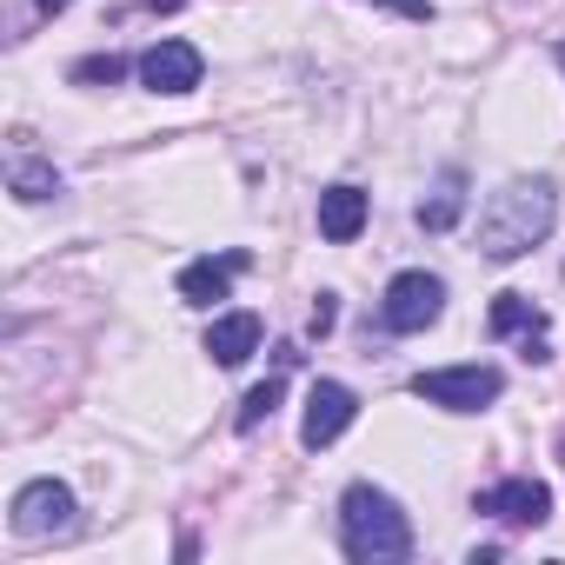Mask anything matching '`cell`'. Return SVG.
Instances as JSON below:
<instances>
[{"label": "cell", "instance_id": "obj_1", "mask_svg": "<svg viewBox=\"0 0 565 565\" xmlns=\"http://www.w3.org/2000/svg\"><path fill=\"white\" fill-rule=\"evenodd\" d=\"M552 220H558V193H552V180H512V186H499L492 200H486V213H479V253L486 259H525L545 233H552Z\"/></svg>", "mask_w": 565, "mask_h": 565}, {"label": "cell", "instance_id": "obj_2", "mask_svg": "<svg viewBox=\"0 0 565 565\" xmlns=\"http://www.w3.org/2000/svg\"><path fill=\"white\" fill-rule=\"evenodd\" d=\"M340 545L360 565H393V558L413 552V525H406V512H399L393 492L347 486V499H340Z\"/></svg>", "mask_w": 565, "mask_h": 565}, {"label": "cell", "instance_id": "obj_3", "mask_svg": "<svg viewBox=\"0 0 565 565\" xmlns=\"http://www.w3.org/2000/svg\"><path fill=\"white\" fill-rule=\"evenodd\" d=\"M413 393L446 413H486L505 393V380H499V366H439V373H419Z\"/></svg>", "mask_w": 565, "mask_h": 565}, {"label": "cell", "instance_id": "obj_4", "mask_svg": "<svg viewBox=\"0 0 565 565\" xmlns=\"http://www.w3.org/2000/svg\"><path fill=\"white\" fill-rule=\"evenodd\" d=\"M446 313V279L439 273H399L386 300H380V327L386 333H426Z\"/></svg>", "mask_w": 565, "mask_h": 565}, {"label": "cell", "instance_id": "obj_5", "mask_svg": "<svg viewBox=\"0 0 565 565\" xmlns=\"http://www.w3.org/2000/svg\"><path fill=\"white\" fill-rule=\"evenodd\" d=\"M14 539H47V532H74V492L61 479H34L14 492Z\"/></svg>", "mask_w": 565, "mask_h": 565}, {"label": "cell", "instance_id": "obj_6", "mask_svg": "<svg viewBox=\"0 0 565 565\" xmlns=\"http://www.w3.org/2000/svg\"><path fill=\"white\" fill-rule=\"evenodd\" d=\"M200 74H206V61H200L193 41H153V47L140 54V81H147L153 94H193Z\"/></svg>", "mask_w": 565, "mask_h": 565}, {"label": "cell", "instance_id": "obj_7", "mask_svg": "<svg viewBox=\"0 0 565 565\" xmlns=\"http://www.w3.org/2000/svg\"><path fill=\"white\" fill-rule=\"evenodd\" d=\"M353 413H360V399H353L340 380H320V386L307 393V419H300V439L320 452V446H333V439L353 426Z\"/></svg>", "mask_w": 565, "mask_h": 565}, {"label": "cell", "instance_id": "obj_8", "mask_svg": "<svg viewBox=\"0 0 565 565\" xmlns=\"http://www.w3.org/2000/svg\"><path fill=\"white\" fill-rule=\"evenodd\" d=\"M479 512H492L505 525H545L552 519V492H545V479H499L479 499Z\"/></svg>", "mask_w": 565, "mask_h": 565}, {"label": "cell", "instance_id": "obj_9", "mask_svg": "<svg viewBox=\"0 0 565 565\" xmlns=\"http://www.w3.org/2000/svg\"><path fill=\"white\" fill-rule=\"evenodd\" d=\"M233 273H246V253H226V259H193L180 273V300L186 307H213L233 294Z\"/></svg>", "mask_w": 565, "mask_h": 565}, {"label": "cell", "instance_id": "obj_10", "mask_svg": "<svg viewBox=\"0 0 565 565\" xmlns=\"http://www.w3.org/2000/svg\"><path fill=\"white\" fill-rule=\"evenodd\" d=\"M320 233H327L333 246L360 239V233H366V193H360V186H327V193H320Z\"/></svg>", "mask_w": 565, "mask_h": 565}, {"label": "cell", "instance_id": "obj_11", "mask_svg": "<svg viewBox=\"0 0 565 565\" xmlns=\"http://www.w3.org/2000/svg\"><path fill=\"white\" fill-rule=\"evenodd\" d=\"M253 347H259V320H253V313H226V320H213V333H206L213 366H239V360H253Z\"/></svg>", "mask_w": 565, "mask_h": 565}, {"label": "cell", "instance_id": "obj_12", "mask_svg": "<svg viewBox=\"0 0 565 565\" xmlns=\"http://www.w3.org/2000/svg\"><path fill=\"white\" fill-rule=\"evenodd\" d=\"M459 213H466V180L446 173V180L433 186V200H419V226H426V233H446Z\"/></svg>", "mask_w": 565, "mask_h": 565}, {"label": "cell", "instance_id": "obj_13", "mask_svg": "<svg viewBox=\"0 0 565 565\" xmlns=\"http://www.w3.org/2000/svg\"><path fill=\"white\" fill-rule=\"evenodd\" d=\"M54 193H61L54 160H21L14 167V200H54Z\"/></svg>", "mask_w": 565, "mask_h": 565}, {"label": "cell", "instance_id": "obj_14", "mask_svg": "<svg viewBox=\"0 0 565 565\" xmlns=\"http://www.w3.org/2000/svg\"><path fill=\"white\" fill-rule=\"evenodd\" d=\"M525 327H545V313L525 294H499L492 300V333H525Z\"/></svg>", "mask_w": 565, "mask_h": 565}, {"label": "cell", "instance_id": "obj_15", "mask_svg": "<svg viewBox=\"0 0 565 565\" xmlns=\"http://www.w3.org/2000/svg\"><path fill=\"white\" fill-rule=\"evenodd\" d=\"M279 399H287V380H266V386H253V393H246V406H239V433L266 426V419L279 413Z\"/></svg>", "mask_w": 565, "mask_h": 565}, {"label": "cell", "instance_id": "obj_16", "mask_svg": "<svg viewBox=\"0 0 565 565\" xmlns=\"http://www.w3.org/2000/svg\"><path fill=\"white\" fill-rule=\"evenodd\" d=\"M120 74H127V61H120V54H87V61L74 67V81H81V87H114Z\"/></svg>", "mask_w": 565, "mask_h": 565}, {"label": "cell", "instance_id": "obj_17", "mask_svg": "<svg viewBox=\"0 0 565 565\" xmlns=\"http://www.w3.org/2000/svg\"><path fill=\"white\" fill-rule=\"evenodd\" d=\"M380 8H393V14H406V21H433V0H380Z\"/></svg>", "mask_w": 565, "mask_h": 565}, {"label": "cell", "instance_id": "obj_18", "mask_svg": "<svg viewBox=\"0 0 565 565\" xmlns=\"http://www.w3.org/2000/svg\"><path fill=\"white\" fill-rule=\"evenodd\" d=\"M34 8H41V14H61V8H74V0H34Z\"/></svg>", "mask_w": 565, "mask_h": 565}, {"label": "cell", "instance_id": "obj_19", "mask_svg": "<svg viewBox=\"0 0 565 565\" xmlns=\"http://www.w3.org/2000/svg\"><path fill=\"white\" fill-rule=\"evenodd\" d=\"M558 61H565V47H558Z\"/></svg>", "mask_w": 565, "mask_h": 565}]
</instances>
